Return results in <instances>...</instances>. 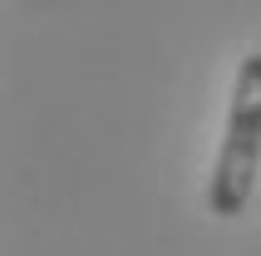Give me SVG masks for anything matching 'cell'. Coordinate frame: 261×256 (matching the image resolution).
<instances>
[{
    "label": "cell",
    "instance_id": "cell-1",
    "mask_svg": "<svg viewBox=\"0 0 261 256\" xmlns=\"http://www.w3.org/2000/svg\"><path fill=\"white\" fill-rule=\"evenodd\" d=\"M256 172H261V49L237 64L227 138H222V148H217L212 183H207V207H212V217H242L247 212Z\"/></svg>",
    "mask_w": 261,
    "mask_h": 256
}]
</instances>
